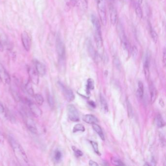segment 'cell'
Instances as JSON below:
<instances>
[{"mask_svg": "<svg viewBox=\"0 0 166 166\" xmlns=\"http://www.w3.org/2000/svg\"><path fill=\"white\" fill-rule=\"evenodd\" d=\"M91 21L94 27V37L98 49V53L99 57H102L104 55V49L100 22L98 18L94 15L91 16Z\"/></svg>", "mask_w": 166, "mask_h": 166, "instance_id": "1", "label": "cell"}, {"mask_svg": "<svg viewBox=\"0 0 166 166\" xmlns=\"http://www.w3.org/2000/svg\"><path fill=\"white\" fill-rule=\"evenodd\" d=\"M9 141L15 155L18 159L25 164L28 163V159L27 154L21 145L11 136L9 137Z\"/></svg>", "mask_w": 166, "mask_h": 166, "instance_id": "2", "label": "cell"}, {"mask_svg": "<svg viewBox=\"0 0 166 166\" xmlns=\"http://www.w3.org/2000/svg\"><path fill=\"white\" fill-rule=\"evenodd\" d=\"M95 1L101 23L102 25H106L107 24V15L105 0H95Z\"/></svg>", "mask_w": 166, "mask_h": 166, "instance_id": "3", "label": "cell"}, {"mask_svg": "<svg viewBox=\"0 0 166 166\" xmlns=\"http://www.w3.org/2000/svg\"><path fill=\"white\" fill-rule=\"evenodd\" d=\"M56 49L59 61L61 62L64 61L66 55L65 47L63 41L58 34H57L56 37Z\"/></svg>", "mask_w": 166, "mask_h": 166, "instance_id": "4", "label": "cell"}, {"mask_svg": "<svg viewBox=\"0 0 166 166\" xmlns=\"http://www.w3.org/2000/svg\"><path fill=\"white\" fill-rule=\"evenodd\" d=\"M117 31L119 33V37L120 38L121 41V44L124 50L127 51H129V44L128 42V40L126 36L125 33L124 32V28L122 24L119 23L117 26Z\"/></svg>", "mask_w": 166, "mask_h": 166, "instance_id": "5", "label": "cell"}, {"mask_svg": "<svg viewBox=\"0 0 166 166\" xmlns=\"http://www.w3.org/2000/svg\"><path fill=\"white\" fill-rule=\"evenodd\" d=\"M68 119L73 122H78L79 120V113L78 110L72 104H69L67 107Z\"/></svg>", "mask_w": 166, "mask_h": 166, "instance_id": "6", "label": "cell"}, {"mask_svg": "<svg viewBox=\"0 0 166 166\" xmlns=\"http://www.w3.org/2000/svg\"><path fill=\"white\" fill-rule=\"evenodd\" d=\"M58 85L59 88L62 91L63 96L68 102H72L75 99V95L74 93L70 89L66 87L61 82H58Z\"/></svg>", "mask_w": 166, "mask_h": 166, "instance_id": "7", "label": "cell"}, {"mask_svg": "<svg viewBox=\"0 0 166 166\" xmlns=\"http://www.w3.org/2000/svg\"><path fill=\"white\" fill-rule=\"evenodd\" d=\"M0 80L5 84H10L11 82L10 76L5 69L4 66L0 63Z\"/></svg>", "mask_w": 166, "mask_h": 166, "instance_id": "8", "label": "cell"}, {"mask_svg": "<svg viewBox=\"0 0 166 166\" xmlns=\"http://www.w3.org/2000/svg\"><path fill=\"white\" fill-rule=\"evenodd\" d=\"M24 119H25V124L31 133L34 134H36L38 132L37 126L36 123L31 119L30 117L24 115Z\"/></svg>", "mask_w": 166, "mask_h": 166, "instance_id": "9", "label": "cell"}, {"mask_svg": "<svg viewBox=\"0 0 166 166\" xmlns=\"http://www.w3.org/2000/svg\"><path fill=\"white\" fill-rule=\"evenodd\" d=\"M21 41L24 49L27 51H29L31 47V40L27 32L23 31L21 33Z\"/></svg>", "mask_w": 166, "mask_h": 166, "instance_id": "10", "label": "cell"}, {"mask_svg": "<svg viewBox=\"0 0 166 166\" xmlns=\"http://www.w3.org/2000/svg\"><path fill=\"white\" fill-rule=\"evenodd\" d=\"M113 0H111V4L110 5V19L111 24L115 25L117 21V12L116 8L113 5Z\"/></svg>", "mask_w": 166, "mask_h": 166, "instance_id": "11", "label": "cell"}, {"mask_svg": "<svg viewBox=\"0 0 166 166\" xmlns=\"http://www.w3.org/2000/svg\"><path fill=\"white\" fill-rule=\"evenodd\" d=\"M28 105L31 112L35 116L39 117H41L42 116V111L35 103H33L30 101H28Z\"/></svg>", "mask_w": 166, "mask_h": 166, "instance_id": "12", "label": "cell"}, {"mask_svg": "<svg viewBox=\"0 0 166 166\" xmlns=\"http://www.w3.org/2000/svg\"><path fill=\"white\" fill-rule=\"evenodd\" d=\"M28 73L29 75V79L32 83L34 84L38 85L39 82V76L36 70L32 68L29 67L28 68Z\"/></svg>", "mask_w": 166, "mask_h": 166, "instance_id": "13", "label": "cell"}, {"mask_svg": "<svg viewBox=\"0 0 166 166\" xmlns=\"http://www.w3.org/2000/svg\"><path fill=\"white\" fill-rule=\"evenodd\" d=\"M150 56L149 53L146 54L145 56V60L144 62V71L145 74V77L147 79H149L150 78Z\"/></svg>", "mask_w": 166, "mask_h": 166, "instance_id": "14", "label": "cell"}, {"mask_svg": "<svg viewBox=\"0 0 166 166\" xmlns=\"http://www.w3.org/2000/svg\"><path fill=\"white\" fill-rule=\"evenodd\" d=\"M86 45L88 51L89 53L90 54L91 57L94 60L96 61L98 59V58L99 57L98 52H96L94 48V46L92 44L91 40H87L86 42Z\"/></svg>", "mask_w": 166, "mask_h": 166, "instance_id": "15", "label": "cell"}, {"mask_svg": "<svg viewBox=\"0 0 166 166\" xmlns=\"http://www.w3.org/2000/svg\"><path fill=\"white\" fill-rule=\"evenodd\" d=\"M35 67L36 71L40 76H43L46 73V68L43 63L39 61H35Z\"/></svg>", "mask_w": 166, "mask_h": 166, "instance_id": "16", "label": "cell"}, {"mask_svg": "<svg viewBox=\"0 0 166 166\" xmlns=\"http://www.w3.org/2000/svg\"><path fill=\"white\" fill-rule=\"evenodd\" d=\"M149 91L150 93V100L152 103H154L157 98V92L155 86L152 82L149 83Z\"/></svg>", "mask_w": 166, "mask_h": 166, "instance_id": "17", "label": "cell"}, {"mask_svg": "<svg viewBox=\"0 0 166 166\" xmlns=\"http://www.w3.org/2000/svg\"><path fill=\"white\" fill-rule=\"evenodd\" d=\"M82 120L88 124H95L99 122L98 119L95 116L90 114L85 115L82 117Z\"/></svg>", "mask_w": 166, "mask_h": 166, "instance_id": "18", "label": "cell"}, {"mask_svg": "<svg viewBox=\"0 0 166 166\" xmlns=\"http://www.w3.org/2000/svg\"><path fill=\"white\" fill-rule=\"evenodd\" d=\"M92 127L95 132L98 133L99 136L101 138V139L102 140H105V136H104V133H103L102 130V128L100 127V126L99 125L96 123H95V124H92Z\"/></svg>", "mask_w": 166, "mask_h": 166, "instance_id": "19", "label": "cell"}, {"mask_svg": "<svg viewBox=\"0 0 166 166\" xmlns=\"http://www.w3.org/2000/svg\"><path fill=\"white\" fill-rule=\"evenodd\" d=\"M137 96L140 99H142L144 96V85L142 82L139 81L138 83V89L137 90Z\"/></svg>", "mask_w": 166, "mask_h": 166, "instance_id": "20", "label": "cell"}, {"mask_svg": "<svg viewBox=\"0 0 166 166\" xmlns=\"http://www.w3.org/2000/svg\"><path fill=\"white\" fill-rule=\"evenodd\" d=\"M94 88H95V82L94 80L92 79H89L87 80V84H86V91L87 94H89L90 91L94 90Z\"/></svg>", "mask_w": 166, "mask_h": 166, "instance_id": "21", "label": "cell"}, {"mask_svg": "<svg viewBox=\"0 0 166 166\" xmlns=\"http://www.w3.org/2000/svg\"><path fill=\"white\" fill-rule=\"evenodd\" d=\"M134 5H135L136 14L139 18H142L143 17V13L141 7H140V4L138 2H136L135 3Z\"/></svg>", "mask_w": 166, "mask_h": 166, "instance_id": "22", "label": "cell"}, {"mask_svg": "<svg viewBox=\"0 0 166 166\" xmlns=\"http://www.w3.org/2000/svg\"><path fill=\"white\" fill-rule=\"evenodd\" d=\"M25 90L27 91L28 94L31 96H34V92L33 89V86L32 85V82L30 81L27 82L25 86Z\"/></svg>", "mask_w": 166, "mask_h": 166, "instance_id": "23", "label": "cell"}, {"mask_svg": "<svg viewBox=\"0 0 166 166\" xmlns=\"http://www.w3.org/2000/svg\"><path fill=\"white\" fill-rule=\"evenodd\" d=\"M126 104L128 116L130 119H132L133 116V109L132 104L129 99H127Z\"/></svg>", "mask_w": 166, "mask_h": 166, "instance_id": "24", "label": "cell"}, {"mask_svg": "<svg viewBox=\"0 0 166 166\" xmlns=\"http://www.w3.org/2000/svg\"><path fill=\"white\" fill-rule=\"evenodd\" d=\"M100 101L102 108L106 112H108V105L107 101L104 96L101 95L100 96Z\"/></svg>", "mask_w": 166, "mask_h": 166, "instance_id": "25", "label": "cell"}, {"mask_svg": "<svg viewBox=\"0 0 166 166\" xmlns=\"http://www.w3.org/2000/svg\"><path fill=\"white\" fill-rule=\"evenodd\" d=\"M156 124L159 128H163L165 126V122L160 114L157 115L156 116Z\"/></svg>", "mask_w": 166, "mask_h": 166, "instance_id": "26", "label": "cell"}, {"mask_svg": "<svg viewBox=\"0 0 166 166\" xmlns=\"http://www.w3.org/2000/svg\"><path fill=\"white\" fill-rule=\"evenodd\" d=\"M35 100L36 101V103L39 105H42L44 102V99L43 96L39 94H36L34 95Z\"/></svg>", "mask_w": 166, "mask_h": 166, "instance_id": "27", "label": "cell"}, {"mask_svg": "<svg viewBox=\"0 0 166 166\" xmlns=\"http://www.w3.org/2000/svg\"><path fill=\"white\" fill-rule=\"evenodd\" d=\"M85 130V129L84 126L82 124H77L74 127V128L73 129V132L74 133L79 132H84Z\"/></svg>", "mask_w": 166, "mask_h": 166, "instance_id": "28", "label": "cell"}, {"mask_svg": "<svg viewBox=\"0 0 166 166\" xmlns=\"http://www.w3.org/2000/svg\"><path fill=\"white\" fill-rule=\"evenodd\" d=\"M79 6L80 8H82L83 10L87 9L88 7V3L87 0H79Z\"/></svg>", "mask_w": 166, "mask_h": 166, "instance_id": "29", "label": "cell"}, {"mask_svg": "<svg viewBox=\"0 0 166 166\" xmlns=\"http://www.w3.org/2000/svg\"><path fill=\"white\" fill-rule=\"evenodd\" d=\"M150 33L153 41L155 43H156L157 40H158V35H157V33L152 28L150 29Z\"/></svg>", "mask_w": 166, "mask_h": 166, "instance_id": "30", "label": "cell"}, {"mask_svg": "<svg viewBox=\"0 0 166 166\" xmlns=\"http://www.w3.org/2000/svg\"><path fill=\"white\" fill-rule=\"evenodd\" d=\"M62 153L59 150H56L54 153V158L56 161H59L62 158Z\"/></svg>", "mask_w": 166, "mask_h": 166, "instance_id": "31", "label": "cell"}, {"mask_svg": "<svg viewBox=\"0 0 166 166\" xmlns=\"http://www.w3.org/2000/svg\"><path fill=\"white\" fill-rule=\"evenodd\" d=\"M90 143L92 146L93 148L94 149V151L95 153H97L99 156H100V153L99 150V147H98V144L96 142L94 141H90Z\"/></svg>", "mask_w": 166, "mask_h": 166, "instance_id": "32", "label": "cell"}, {"mask_svg": "<svg viewBox=\"0 0 166 166\" xmlns=\"http://www.w3.org/2000/svg\"><path fill=\"white\" fill-rule=\"evenodd\" d=\"M72 149L73 151H74V153H75L76 157H81L82 156H83V153H82V152L80 150H79V149L76 148L75 147L73 146Z\"/></svg>", "mask_w": 166, "mask_h": 166, "instance_id": "33", "label": "cell"}, {"mask_svg": "<svg viewBox=\"0 0 166 166\" xmlns=\"http://www.w3.org/2000/svg\"><path fill=\"white\" fill-rule=\"evenodd\" d=\"M131 52H132V56L133 57V58H136V56H137V53H138V50H137V48L136 46L133 45L132 48V51H131Z\"/></svg>", "mask_w": 166, "mask_h": 166, "instance_id": "34", "label": "cell"}, {"mask_svg": "<svg viewBox=\"0 0 166 166\" xmlns=\"http://www.w3.org/2000/svg\"><path fill=\"white\" fill-rule=\"evenodd\" d=\"M47 99L48 102V103H49V105H50V107H54V99H53L52 96L50 95H48Z\"/></svg>", "mask_w": 166, "mask_h": 166, "instance_id": "35", "label": "cell"}, {"mask_svg": "<svg viewBox=\"0 0 166 166\" xmlns=\"http://www.w3.org/2000/svg\"><path fill=\"white\" fill-rule=\"evenodd\" d=\"M0 113L1 114H4V115H5V113H6L5 108L3 105V104L1 102H0Z\"/></svg>", "mask_w": 166, "mask_h": 166, "instance_id": "36", "label": "cell"}, {"mask_svg": "<svg viewBox=\"0 0 166 166\" xmlns=\"http://www.w3.org/2000/svg\"><path fill=\"white\" fill-rule=\"evenodd\" d=\"M166 49L164 48L163 50V57H162V60H163V62L164 65L166 64Z\"/></svg>", "mask_w": 166, "mask_h": 166, "instance_id": "37", "label": "cell"}, {"mask_svg": "<svg viewBox=\"0 0 166 166\" xmlns=\"http://www.w3.org/2000/svg\"><path fill=\"white\" fill-rule=\"evenodd\" d=\"M113 163L116 165H124V164L122 161L119 159H114L113 160Z\"/></svg>", "mask_w": 166, "mask_h": 166, "instance_id": "38", "label": "cell"}, {"mask_svg": "<svg viewBox=\"0 0 166 166\" xmlns=\"http://www.w3.org/2000/svg\"><path fill=\"white\" fill-rule=\"evenodd\" d=\"M89 165L90 166H99V164H98L97 163L95 162V161H93V160H90L89 162Z\"/></svg>", "mask_w": 166, "mask_h": 166, "instance_id": "39", "label": "cell"}, {"mask_svg": "<svg viewBox=\"0 0 166 166\" xmlns=\"http://www.w3.org/2000/svg\"><path fill=\"white\" fill-rule=\"evenodd\" d=\"M114 62H115V64L116 65V67H117V66H119H119H120V63H119V59L118 58H116L114 59Z\"/></svg>", "mask_w": 166, "mask_h": 166, "instance_id": "40", "label": "cell"}, {"mask_svg": "<svg viewBox=\"0 0 166 166\" xmlns=\"http://www.w3.org/2000/svg\"><path fill=\"white\" fill-rule=\"evenodd\" d=\"M88 103L90 106H91V107H92L93 108H95L96 107V105L95 104V102H94L93 101H89L88 102Z\"/></svg>", "mask_w": 166, "mask_h": 166, "instance_id": "41", "label": "cell"}, {"mask_svg": "<svg viewBox=\"0 0 166 166\" xmlns=\"http://www.w3.org/2000/svg\"><path fill=\"white\" fill-rule=\"evenodd\" d=\"M4 142V137L1 133L0 132V144L3 143Z\"/></svg>", "mask_w": 166, "mask_h": 166, "instance_id": "42", "label": "cell"}, {"mask_svg": "<svg viewBox=\"0 0 166 166\" xmlns=\"http://www.w3.org/2000/svg\"><path fill=\"white\" fill-rule=\"evenodd\" d=\"M3 50H4V46L1 43V41L0 40V51H3Z\"/></svg>", "mask_w": 166, "mask_h": 166, "instance_id": "43", "label": "cell"}, {"mask_svg": "<svg viewBox=\"0 0 166 166\" xmlns=\"http://www.w3.org/2000/svg\"><path fill=\"white\" fill-rule=\"evenodd\" d=\"M70 1H71V3L73 4H75L76 2V0H70Z\"/></svg>", "mask_w": 166, "mask_h": 166, "instance_id": "44", "label": "cell"}, {"mask_svg": "<svg viewBox=\"0 0 166 166\" xmlns=\"http://www.w3.org/2000/svg\"><path fill=\"white\" fill-rule=\"evenodd\" d=\"M143 0H139V2L138 3L139 4H141L142 3Z\"/></svg>", "mask_w": 166, "mask_h": 166, "instance_id": "45", "label": "cell"}]
</instances>
